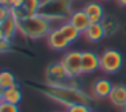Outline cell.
<instances>
[{
	"label": "cell",
	"mask_w": 126,
	"mask_h": 112,
	"mask_svg": "<svg viewBox=\"0 0 126 112\" xmlns=\"http://www.w3.org/2000/svg\"><path fill=\"white\" fill-rule=\"evenodd\" d=\"M83 10L87 14V16L90 18L91 23H102L103 19L106 18L104 16V8L98 1H90L83 7Z\"/></svg>",
	"instance_id": "9"
},
{
	"label": "cell",
	"mask_w": 126,
	"mask_h": 112,
	"mask_svg": "<svg viewBox=\"0 0 126 112\" xmlns=\"http://www.w3.org/2000/svg\"><path fill=\"white\" fill-rule=\"evenodd\" d=\"M46 42H47V46L54 51H63L71 45L68 39L64 37V34L61 33L60 27H54L50 31L49 35L46 37Z\"/></svg>",
	"instance_id": "7"
},
{
	"label": "cell",
	"mask_w": 126,
	"mask_h": 112,
	"mask_svg": "<svg viewBox=\"0 0 126 112\" xmlns=\"http://www.w3.org/2000/svg\"><path fill=\"white\" fill-rule=\"evenodd\" d=\"M23 4H25V0H12V6H11V8H14V10L23 8Z\"/></svg>",
	"instance_id": "23"
},
{
	"label": "cell",
	"mask_w": 126,
	"mask_h": 112,
	"mask_svg": "<svg viewBox=\"0 0 126 112\" xmlns=\"http://www.w3.org/2000/svg\"><path fill=\"white\" fill-rule=\"evenodd\" d=\"M117 3L122 7H126V0H117Z\"/></svg>",
	"instance_id": "25"
},
{
	"label": "cell",
	"mask_w": 126,
	"mask_h": 112,
	"mask_svg": "<svg viewBox=\"0 0 126 112\" xmlns=\"http://www.w3.org/2000/svg\"><path fill=\"white\" fill-rule=\"evenodd\" d=\"M12 87H19L16 81V77L8 70H3L0 73V89H7Z\"/></svg>",
	"instance_id": "16"
},
{
	"label": "cell",
	"mask_w": 126,
	"mask_h": 112,
	"mask_svg": "<svg viewBox=\"0 0 126 112\" xmlns=\"http://www.w3.org/2000/svg\"><path fill=\"white\" fill-rule=\"evenodd\" d=\"M66 112H92V109L90 104H73L66 108Z\"/></svg>",
	"instance_id": "19"
},
{
	"label": "cell",
	"mask_w": 126,
	"mask_h": 112,
	"mask_svg": "<svg viewBox=\"0 0 126 112\" xmlns=\"http://www.w3.org/2000/svg\"><path fill=\"white\" fill-rule=\"evenodd\" d=\"M102 1H107V0H102Z\"/></svg>",
	"instance_id": "27"
},
{
	"label": "cell",
	"mask_w": 126,
	"mask_h": 112,
	"mask_svg": "<svg viewBox=\"0 0 126 112\" xmlns=\"http://www.w3.org/2000/svg\"><path fill=\"white\" fill-rule=\"evenodd\" d=\"M53 22L39 14L27 15L19 19V33L29 39L46 38L53 30Z\"/></svg>",
	"instance_id": "2"
},
{
	"label": "cell",
	"mask_w": 126,
	"mask_h": 112,
	"mask_svg": "<svg viewBox=\"0 0 126 112\" xmlns=\"http://www.w3.org/2000/svg\"><path fill=\"white\" fill-rule=\"evenodd\" d=\"M0 6H6V7H10V8H11L12 0H0Z\"/></svg>",
	"instance_id": "24"
},
{
	"label": "cell",
	"mask_w": 126,
	"mask_h": 112,
	"mask_svg": "<svg viewBox=\"0 0 126 112\" xmlns=\"http://www.w3.org/2000/svg\"><path fill=\"white\" fill-rule=\"evenodd\" d=\"M71 7L72 0H44L38 14L52 22H64L72 14Z\"/></svg>",
	"instance_id": "3"
},
{
	"label": "cell",
	"mask_w": 126,
	"mask_h": 112,
	"mask_svg": "<svg viewBox=\"0 0 126 112\" xmlns=\"http://www.w3.org/2000/svg\"><path fill=\"white\" fill-rule=\"evenodd\" d=\"M68 22H71L81 34H84V31L87 30L88 26L91 25L90 18L87 16V14L84 12V10H77V11H73L71 15H69Z\"/></svg>",
	"instance_id": "11"
},
{
	"label": "cell",
	"mask_w": 126,
	"mask_h": 112,
	"mask_svg": "<svg viewBox=\"0 0 126 112\" xmlns=\"http://www.w3.org/2000/svg\"><path fill=\"white\" fill-rule=\"evenodd\" d=\"M83 74H91L100 69V55L94 51H81Z\"/></svg>",
	"instance_id": "8"
},
{
	"label": "cell",
	"mask_w": 126,
	"mask_h": 112,
	"mask_svg": "<svg viewBox=\"0 0 126 112\" xmlns=\"http://www.w3.org/2000/svg\"><path fill=\"white\" fill-rule=\"evenodd\" d=\"M110 103L117 108H123L126 104V85H114L109 96Z\"/></svg>",
	"instance_id": "12"
},
{
	"label": "cell",
	"mask_w": 126,
	"mask_h": 112,
	"mask_svg": "<svg viewBox=\"0 0 126 112\" xmlns=\"http://www.w3.org/2000/svg\"><path fill=\"white\" fill-rule=\"evenodd\" d=\"M18 33H19V20L11 12V15L7 19L0 22V39H7L12 42Z\"/></svg>",
	"instance_id": "6"
},
{
	"label": "cell",
	"mask_w": 126,
	"mask_h": 112,
	"mask_svg": "<svg viewBox=\"0 0 126 112\" xmlns=\"http://www.w3.org/2000/svg\"><path fill=\"white\" fill-rule=\"evenodd\" d=\"M114 85L107 78H99L92 84V95L96 99H109Z\"/></svg>",
	"instance_id": "10"
},
{
	"label": "cell",
	"mask_w": 126,
	"mask_h": 112,
	"mask_svg": "<svg viewBox=\"0 0 126 112\" xmlns=\"http://www.w3.org/2000/svg\"><path fill=\"white\" fill-rule=\"evenodd\" d=\"M8 50H11V42L7 41V39H0V51L4 54Z\"/></svg>",
	"instance_id": "22"
},
{
	"label": "cell",
	"mask_w": 126,
	"mask_h": 112,
	"mask_svg": "<svg viewBox=\"0 0 126 112\" xmlns=\"http://www.w3.org/2000/svg\"><path fill=\"white\" fill-rule=\"evenodd\" d=\"M100 55V70L107 74H115L123 65V55L115 49H106Z\"/></svg>",
	"instance_id": "4"
},
{
	"label": "cell",
	"mask_w": 126,
	"mask_h": 112,
	"mask_svg": "<svg viewBox=\"0 0 126 112\" xmlns=\"http://www.w3.org/2000/svg\"><path fill=\"white\" fill-rule=\"evenodd\" d=\"M22 90L19 87H12L7 88V89H0V101H6V103L11 104H18L22 101Z\"/></svg>",
	"instance_id": "13"
},
{
	"label": "cell",
	"mask_w": 126,
	"mask_h": 112,
	"mask_svg": "<svg viewBox=\"0 0 126 112\" xmlns=\"http://www.w3.org/2000/svg\"><path fill=\"white\" fill-rule=\"evenodd\" d=\"M0 112H19V105L6 103V101H0Z\"/></svg>",
	"instance_id": "20"
},
{
	"label": "cell",
	"mask_w": 126,
	"mask_h": 112,
	"mask_svg": "<svg viewBox=\"0 0 126 112\" xmlns=\"http://www.w3.org/2000/svg\"><path fill=\"white\" fill-rule=\"evenodd\" d=\"M65 70L68 72L71 78H77L83 74V69H81V51L77 50H72L64 54V57L61 58Z\"/></svg>",
	"instance_id": "5"
},
{
	"label": "cell",
	"mask_w": 126,
	"mask_h": 112,
	"mask_svg": "<svg viewBox=\"0 0 126 112\" xmlns=\"http://www.w3.org/2000/svg\"><path fill=\"white\" fill-rule=\"evenodd\" d=\"M102 25H103V27H104L106 35H112V34L118 30V23L115 22L114 19H111V18H104Z\"/></svg>",
	"instance_id": "18"
},
{
	"label": "cell",
	"mask_w": 126,
	"mask_h": 112,
	"mask_svg": "<svg viewBox=\"0 0 126 112\" xmlns=\"http://www.w3.org/2000/svg\"><path fill=\"white\" fill-rule=\"evenodd\" d=\"M83 35L90 42H99L106 37V31L102 23H91Z\"/></svg>",
	"instance_id": "14"
},
{
	"label": "cell",
	"mask_w": 126,
	"mask_h": 112,
	"mask_svg": "<svg viewBox=\"0 0 126 112\" xmlns=\"http://www.w3.org/2000/svg\"><path fill=\"white\" fill-rule=\"evenodd\" d=\"M92 112H94V111H92Z\"/></svg>",
	"instance_id": "28"
},
{
	"label": "cell",
	"mask_w": 126,
	"mask_h": 112,
	"mask_svg": "<svg viewBox=\"0 0 126 112\" xmlns=\"http://www.w3.org/2000/svg\"><path fill=\"white\" fill-rule=\"evenodd\" d=\"M58 27H60L61 33L64 34V37H65V38L69 41V43L75 42L80 35H81V33H80V31L77 30V28L75 27L71 22H68V20H66V22H63L60 26H58Z\"/></svg>",
	"instance_id": "15"
},
{
	"label": "cell",
	"mask_w": 126,
	"mask_h": 112,
	"mask_svg": "<svg viewBox=\"0 0 126 112\" xmlns=\"http://www.w3.org/2000/svg\"><path fill=\"white\" fill-rule=\"evenodd\" d=\"M41 3H42V0H25L23 10L27 12V15L38 14L39 7H41Z\"/></svg>",
	"instance_id": "17"
},
{
	"label": "cell",
	"mask_w": 126,
	"mask_h": 112,
	"mask_svg": "<svg viewBox=\"0 0 126 112\" xmlns=\"http://www.w3.org/2000/svg\"><path fill=\"white\" fill-rule=\"evenodd\" d=\"M41 92L49 96L52 100L65 105L66 108L73 104H90L91 101V97L87 93L80 90L79 88L68 87V85H61V87L47 85L46 89H42Z\"/></svg>",
	"instance_id": "1"
},
{
	"label": "cell",
	"mask_w": 126,
	"mask_h": 112,
	"mask_svg": "<svg viewBox=\"0 0 126 112\" xmlns=\"http://www.w3.org/2000/svg\"><path fill=\"white\" fill-rule=\"evenodd\" d=\"M123 112H126V104H125V107H123Z\"/></svg>",
	"instance_id": "26"
},
{
	"label": "cell",
	"mask_w": 126,
	"mask_h": 112,
	"mask_svg": "<svg viewBox=\"0 0 126 112\" xmlns=\"http://www.w3.org/2000/svg\"><path fill=\"white\" fill-rule=\"evenodd\" d=\"M12 10L10 8V7H6V6H0V22H3L4 19H7V18L11 15Z\"/></svg>",
	"instance_id": "21"
}]
</instances>
